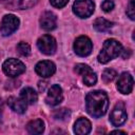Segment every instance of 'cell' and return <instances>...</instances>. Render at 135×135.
I'll use <instances>...</instances> for the list:
<instances>
[{
	"instance_id": "cell-25",
	"label": "cell",
	"mask_w": 135,
	"mask_h": 135,
	"mask_svg": "<svg viewBox=\"0 0 135 135\" xmlns=\"http://www.w3.org/2000/svg\"><path fill=\"white\" fill-rule=\"evenodd\" d=\"M101 7L104 12H111L113 8H114V2L112 0H104L101 4Z\"/></svg>"
},
{
	"instance_id": "cell-5",
	"label": "cell",
	"mask_w": 135,
	"mask_h": 135,
	"mask_svg": "<svg viewBox=\"0 0 135 135\" xmlns=\"http://www.w3.org/2000/svg\"><path fill=\"white\" fill-rule=\"evenodd\" d=\"M93 49V43L90 38L86 36H80L78 37L74 42V51L77 55L81 57H85L91 54Z\"/></svg>"
},
{
	"instance_id": "cell-13",
	"label": "cell",
	"mask_w": 135,
	"mask_h": 135,
	"mask_svg": "<svg viewBox=\"0 0 135 135\" xmlns=\"http://www.w3.org/2000/svg\"><path fill=\"white\" fill-rule=\"evenodd\" d=\"M57 18L52 12H45L40 18V25L45 31H52L56 27Z\"/></svg>"
},
{
	"instance_id": "cell-6",
	"label": "cell",
	"mask_w": 135,
	"mask_h": 135,
	"mask_svg": "<svg viewBox=\"0 0 135 135\" xmlns=\"http://www.w3.org/2000/svg\"><path fill=\"white\" fill-rule=\"evenodd\" d=\"M19 26V19L15 15H5L1 21L0 33L3 36H8L14 33Z\"/></svg>"
},
{
	"instance_id": "cell-1",
	"label": "cell",
	"mask_w": 135,
	"mask_h": 135,
	"mask_svg": "<svg viewBox=\"0 0 135 135\" xmlns=\"http://www.w3.org/2000/svg\"><path fill=\"white\" fill-rule=\"evenodd\" d=\"M109 107L108 95L103 91L90 92L85 97L86 112L93 117H101L107 113Z\"/></svg>"
},
{
	"instance_id": "cell-18",
	"label": "cell",
	"mask_w": 135,
	"mask_h": 135,
	"mask_svg": "<svg viewBox=\"0 0 135 135\" xmlns=\"http://www.w3.org/2000/svg\"><path fill=\"white\" fill-rule=\"evenodd\" d=\"M93 25H94L95 30H97L98 32H107L112 27L113 23L110 22L109 20L104 19V18H97L94 21Z\"/></svg>"
},
{
	"instance_id": "cell-16",
	"label": "cell",
	"mask_w": 135,
	"mask_h": 135,
	"mask_svg": "<svg viewBox=\"0 0 135 135\" xmlns=\"http://www.w3.org/2000/svg\"><path fill=\"white\" fill-rule=\"evenodd\" d=\"M20 97L26 102V104H33L37 101L38 96L37 93L34 91V89L32 88H24L21 92H20Z\"/></svg>"
},
{
	"instance_id": "cell-4",
	"label": "cell",
	"mask_w": 135,
	"mask_h": 135,
	"mask_svg": "<svg viewBox=\"0 0 135 135\" xmlns=\"http://www.w3.org/2000/svg\"><path fill=\"white\" fill-rule=\"evenodd\" d=\"M2 68L3 72L9 77H17L25 72V65L20 60L15 58H9L4 61Z\"/></svg>"
},
{
	"instance_id": "cell-12",
	"label": "cell",
	"mask_w": 135,
	"mask_h": 135,
	"mask_svg": "<svg viewBox=\"0 0 135 135\" xmlns=\"http://www.w3.org/2000/svg\"><path fill=\"white\" fill-rule=\"evenodd\" d=\"M110 120H111L112 124L115 127H119L122 123H124L127 120V113H126L124 109L121 105H116L114 108V110L111 112Z\"/></svg>"
},
{
	"instance_id": "cell-19",
	"label": "cell",
	"mask_w": 135,
	"mask_h": 135,
	"mask_svg": "<svg viewBox=\"0 0 135 135\" xmlns=\"http://www.w3.org/2000/svg\"><path fill=\"white\" fill-rule=\"evenodd\" d=\"M117 76V73L115 70L113 69H107L103 73H102V79L104 82L109 83V82H112Z\"/></svg>"
},
{
	"instance_id": "cell-10",
	"label": "cell",
	"mask_w": 135,
	"mask_h": 135,
	"mask_svg": "<svg viewBox=\"0 0 135 135\" xmlns=\"http://www.w3.org/2000/svg\"><path fill=\"white\" fill-rule=\"evenodd\" d=\"M38 0H3V4L7 9H26L34 6Z\"/></svg>"
},
{
	"instance_id": "cell-11",
	"label": "cell",
	"mask_w": 135,
	"mask_h": 135,
	"mask_svg": "<svg viewBox=\"0 0 135 135\" xmlns=\"http://www.w3.org/2000/svg\"><path fill=\"white\" fill-rule=\"evenodd\" d=\"M63 99V95H62V90L58 84H54L50 88L49 93L46 95V102L51 105H57L59 104Z\"/></svg>"
},
{
	"instance_id": "cell-29",
	"label": "cell",
	"mask_w": 135,
	"mask_h": 135,
	"mask_svg": "<svg viewBox=\"0 0 135 135\" xmlns=\"http://www.w3.org/2000/svg\"><path fill=\"white\" fill-rule=\"evenodd\" d=\"M2 111H3V101H2V99L0 98V115L2 114Z\"/></svg>"
},
{
	"instance_id": "cell-22",
	"label": "cell",
	"mask_w": 135,
	"mask_h": 135,
	"mask_svg": "<svg viewBox=\"0 0 135 135\" xmlns=\"http://www.w3.org/2000/svg\"><path fill=\"white\" fill-rule=\"evenodd\" d=\"M75 72H76L77 74L81 75V76H84V75H86L88 73L92 72V69H91L89 65H86V64L78 63V64H76V66H75Z\"/></svg>"
},
{
	"instance_id": "cell-17",
	"label": "cell",
	"mask_w": 135,
	"mask_h": 135,
	"mask_svg": "<svg viewBox=\"0 0 135 135\" xmlns=\"http://www.w3.org/2000/svg\"><path fill=\"white\" fill-rule=\"evenodd\" d=\"M26 130L31 134H41L44 131V123L41 119H34L26 124Z\"/></svg>"
},
{
	"instance_id": "cell-8",
	"label": "cell",
	"mask_w": 135,
	"mask_h": 135,
	"mask_svg": "<svg viewBox=\"0 0 135 135\" xmlns=\"http://www.w3.org/2000/svg\"><path fill=\"white\" fill-rule=\"evenodd\" d=\"M133 77L129 73H122L117 80V89L122 94H130L133 90Z\"/></svg>"
},
{
	"instance_id": "cell-15",
	"label": "cell",
	"mask_w": 135,
	"mask_h": 135,
	"mask_svg": "<svg viewBox=\"0 0 135 135\" xmlns=\"http://www.w3.org/2000/svg\"><path fill=\"white\" fill-rule=\"evenodd\" d=\"M92 126L86 118H79L74 126V132L78 135H84L91 132Z\"/></svg>"
},
{
	"instance_id": "cell-3",
	"label": "cell",
	"mask_w": 135,
	"mask_h": 135,
	"mask_svg": "<svg viewBox=\"0 0 135 135\" xmlns=\"http://www.w3.org/2000/svg\"><path fill=\"white\" fill-rule=\"evenodd\" d=\"M95 8V4L92 0H76L73 4V12L80 18L90 17Z\"/></svg>"
},
{
	"instance_id": "cell-30",
	"label": "cell",
	"mask_w": 135,
	"mask_h": 135,
	"mask_svg": "<svg viewBox=\"0 0 135 135\" xmlns=\"http://www.w3.org/2000/svg\"><path fill=\"white\" fill-rule=\"evenodd\" d=\"M112 133H122V134H124V132H123V131H119V130H118V131H113Z\"/></svg>"
},
{
	"instance_id": "cell-2",
	"label": "cell",
	"mask_w": 135,
	"mask_h": 135,
	"mask_svg": "<svg viewBox=\"0 0 135 135\" xmlns=\"http://www.w3.org/2000/svg\"><path fill=\"white\" fill-rule=\"evenodd\" d=\"M122 51L121 44L115 39H108L104 41L103 46L98 55V61L100 63H108L110 60L116 58Z\"/></svg>"
},
{
	"instance_id": "cell-27",
	"label": "cell",
	"mask_w": 135,
	"mask_h": 135,
	"mask_svg": "<svg viewBox=\"0 0 135 135\" xmlns=\"http://www.w3.org/2000/svg\"><path fill=\"white\" fill-rule=\"evenodd\" d=\"M128 52H126V50H124V53H123V55H122V57L123 58H129L130 57V55H131V50H127Z\"/></svg>"
},
{
	"instance_id": "cell-7",
	"label": "cell",
	"mask_w": 135,
	"mask_h": 135,
	"mask_svg": "<svg viewBox=\"0 0 135 135\" xmlns=\"http://www.w3.org/2000/svg\"><path fill=\"white\" fill-rule=\"evenodd\" d=\"M37 46L45 55H53L57 47L55 39L50 35H43L40 37L37 41Z\"/></svg>"
},
{
	"instance_id": "cell-9",
	"label": "cell",
	"mask_w": 135,
	"mask_h": 135,
	"mask_svg": "<svg viewBox=\"0 0 135 135\" xmlns=\"http://www.w3.org/2000/svg\"><path fill=\"white\" fill-rule=\"evenodd\" d=\"M35 71L39 76L46 78V77H51L52 75H54V73L56 72V66L52 61L43 60V61H39L36 64Z\"/></svg>"
},
{
	"instance_id": "cell-23",
	"label": "cell",
	"mask_w": 135,
	"mask_h": 135,
	"mask_svg": "<svg viewBox=\"0 0 135 135\" xmlns=\"http://www.w3.org/2000/svg\"><path fill=\"white\" fill-rule=\"evenodd\" d=\"M69 116H70V111L66 109H60L54 113V117L56 119H60V120H64V119L69 118Z\"/></svg>"
},
{
	"instance_id": "cell-28",
	"label": "cell",
	"mask_w": 135,
	"mask_h": 135,
	"mask_svg": "<svg viewBox=\"0 0 135 135\" xmlns=\"http://www.w3.org/2000/svg\"><path fill=\"white\" fill-rule=\"evenodd\" d=\"M45 89V82H39V91L43 92Z\"/></svg>"
},
{
	"instance_id": "cell-21",
	"label": "cell",
	"mask_w": 135,
	"mask_h": 135,
	"mask_svg": "<svg viewBox=\"0 0 135 135\" xmlns=\"http://www.w3.org/2000/svg\"><path fill=\"white\" fill-rule=\"evenodd\" d=\"M83 82H84V84H86L89 86L94 85L97 82V76H96V74L93 71L90 72V73H88L86 75L83 76Z\"/></svg>"
},
{
	"instance_id": "cell-20",
	"label": "cell",
	"mask_w": 135,
	"mask_h": 135,
	"mask_svg": "<svg viewBox=\"0 0 135 135\" xmlns=\"http://www.w3.org/2000/svg\"><path fill=\"white\" fill-rule=\"evenodd\" d=\"M17 52L21 56L26 57V56H28L31 54V46L25 42H19L17 44Z\"/></svg>"
},
{
	"instance_id": "cell-24",
	"label": "cell",
	"mask_w": 135,
	"mask_h": 135,
	"mask_svg": "<svg viewBox=\"0 0 135 135\" xmlns=\"http://www.w3.org/2000/svg\"><path fill=\"white\" fill-rule=\"evenodd\" d=\"M127 15L130 17V19H135V6H134V0H131L129 2L128 8H127Z\"/></svg>"
},
{
	"instance_id": "cell-26",
	"label": "cell",
	"mask_w": 135,
	"mask_h": 135,
	"mask_svg": "<svg viewBox=\"0 0 135 135\" xmlns=\"http://www.w3.org/2000/svg\"><path fill=\"white\" fill-rule=\"evenodd\" d=\"M51 4L54 6V7H57V8H61L63 6L66 5V3L69 2V0H50Z\"/></svg>"
},
{
	"instance_id": "cell-14",
	"label": "cell",
	"mask_w": 135,
	"mask_h": 135,
	"mask_svg": "<svg viewBox=\"0 0 135 135\" xmlns=\"http://www.w3.org/2000/svg\"><path fill=\"white\" fill-rule=\"evenodd\" d=\"M7 105L14 111L19 114H22L26 110V102L21 97H8L7 98Z\"/></svg>"
}]
</instances>
